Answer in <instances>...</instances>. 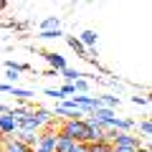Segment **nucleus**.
Instances as JSON below:
<instances>
[{
    "label": "nucleus",
    "mask_w": 152,
    "mask_h": 152,
    "mask_svg": "<svg viewBox=\"0 0 152 152\" xmlns=\"http://www.w3.org/2000/svg\"><path fill=\"white\" fill-rule=\"evenodd\" d=\"M0 152H33V150H31V147H26L23 142H18L15 137H5V142H3Z\"/></svg>",
    "instance_id": "3"
},
{
    "label": "nucleus",
    "mask_w": 152,
    "mask_h": 152,
    "mask_svg": "<svg viewBox=\"0 0 152 152\" xmlns=\"http://www.w3.org/2000/svg\"><path fill=\"white\" fill-rule=\"evenodd\" d=\"M137 152H150V147H140V150H137Z\"/></svg>",
    "instance_id": "24"
},
{
    "label": "nucleus",
    "mask_w": 152,
    "mask_h": 152,
    "mask_svg": "<svg viewBox=\"0 0 152 152\" xmlns=\"http://www.w3.org/2000/svg\"><path fill=\"white\" fill-rule=\"evenodd\" d=\"M61 36H64V31H61V28H53V31H41L36 38H43V41H51V38H61Z\"/></svg>",
    "instance_id": "11"
},
{
    "label": "nucleus",
    "mask_w": 152,
    "mask_h": 152,
    "mask_svg": "<svg viewBox=\"0 0 152 152\" xmlns=\"http://www.w3.org/2000/svg\"><path fill=\"white\" fill-rule=\"evenodd\" d=\"M71 152H89V145H74Z\"/></svg>",
    "instance_id": "21"
},
{
    "label": "nucleus",
    "mask_w": 152,
    "mask_h": 152,
    "mask_svg": "<svg viewBox=\"0 0 152 152\" xmlns=\"http://www.w3.org/2000/svg\"><path fill=\"white\" fill-rule=\"evenodd\" d=\"M61 76L66 79V84H74V81H79L84 74H79L76 69H64V71H61Z\"/></svg>",
    "instance_id": "10"
},
{
    "label": "nucleus",
    "mask_w": 152,
    "mask_h": 152,
    "mask_svg": "<svg viewBox=\"0 0 152 152\" xmlns=\"http://www.w3.org/2000/svg\"><path fill=\"white\" fill-rule=\"evenodd\" d=\"M99 104L107 109H114V107H119V96H112V94H104V96H96Z\"/></svg>",
    "instance_id": "9"
},
{
    "label": "nucleus",
    "mask_w": 152,
    "mask_h": 152,
    "mask_svg": "<svg viewBox=\"0 0 152 152\" xmlns=\"http://www.w3.org/2000/svg\"><path fill=\"white\" fill-rule=\"evenodd\" d=\"M0 28H15V20L13 18H0Z\"/></svg>",
    "instance_id": "17"
},
{
    "label": "nucleus",
    "mask_w": 152,
    "mask_h": 152,
    "mask_svg": "<svg viewBox=\"0 0 152 152\" xmlns=\"http://www.w3.org/2000/svg\"><path fill=\"white\" fill-rule=\"evenodd\" d=\"M10 89H13L10 84H0V91H3V94H10Z\"/></svg>",
    "instance_id": "22"
},
{
    "label": "nucleus",
    "mask_w": 152,
    "mask_h": 152,
    "mask_svg": "<svg viewBox=\"0 0 152 152\" xmlns=\"http://www.w3.org/2000/svg\"><path fill=\"white\" fill-rule=\"evenodd\" d=\"M140 132H142L145 140H150V134H152V122H150V119H142V122H140Z\"/></svg>",
    "instance_id": "13"
},
{
    "label": "nucleus",
    "mask_w": 152,
    "mask_h": 152,
    "mask_svg": "<svg viewBox=\"0 0 152 152\" xmlns=\"http://www.w3.org/2000/svg\"><path fill=\"white\" fill-rule=\"evenodd\" d=\"M66 43H69V48L74 51L76 56H81V58H86V48H84V46L79 43V38H76V36H66Z\"/></svg>",
    "instance_id": "6"
},
{
    "label": "nucleus",
    "mask_w": 152,
    "mask_h": 152,
    "mask_svg": "<svg viewBox=\"0 0 152 152\" xmlns=\"http://www.w3.org/2000/svg\"><path fill=\"white\" fill-rule=\"evenodd\" d=\"M10 94L18 99V102H28L31 96H36V94H33L31 89H18V86H13V89H10Z\"/></svg>",
    "instance_id": "8"
},
{
    "label": "nucleus",
    "mask_w": 152,
    "mask_h": 152,
    "mask_svg": "<svg viewBox=\"0 0 152 152\" xmlns=\"http://www.w3.org/2000/svg\"><path fill=\"white\" fill-rule=\"evenodd\" d=\"M3 142H5V137H3V134H0V147H3Z\"/></svg>",
    "instance_id": "25"
},
{
    "label": "nucleus",
    "mask_w": 152,
    "mask_h": 152,
    "mask_svg": "<svg viewBox=\"0 0 152 152\" xmlns=\"http://www.w3.org/2000/svg\"><path fill=\"white\" fill-rule=\"evenodd\" d=\"M46 96H53V99H64V96H61V94H58V89H46Z\"/></svg>",
    "instance_id": "19"
},
{
    "label": "nucleus",
    "mask_w": 152,
    "mask_h": 152,
    "mask_svg": "<svg viewBox=\"0 0 152 152\" xmlns=\"http://www.w3.org/2000/svg\"><path fill=\"white\" fill-rule=\"evenodd\" d=\"M76 38H79V43H81L84 48H94V46H96V38H99V36H96V31H81Z\"/></svg>",
    "instance_id": "5"
},
{
    "label": "nucleus",
    "mask_w": 152,
    "mask_h": 152,
    "mask_svg": "<svg viewBox=\"0 0 152 152\" xmlns=\"http://www.w3.org/2000/svg\"><path fill=\"white\" fill-rule=\"evenodd\" d=\"M8 112H10V109H8L5 104H0V114H8Z\"/></svg>",
    "instance_id": "23"
},
{
    "label": "nucleus",
    "mask_w": 152,
    "mask_h": 152,
    "mask_svg": "<svg viewBox=\"0 0 152 152\" xmlns=\"http://www.w3.org/2000/svg\"><path fill=\"white\" fill-rule=\"evenodd\" d=\"M41 56H43V58H46V61L51 64V69H53V71H58V74H61L64 69H69V64H66V58H64V56L58 53V51H43Z\"/></svg>",
    "instance_id": "1"
},
{
    "label": "nucleus",
    "mask_w": 152,
    "mask_h": 152,
    "mask_svg": "<svg viewBox=\"0 0 152 152\" xmlns=\"http://www.w3.org/2000/svg\"><path fill=\"white\" fill-rule=\"evenodd\" d=\"M89 152H114V150L109 142H94V145H89Z\"/></svg>",
    "instance_id": "12"
},
{
    "label": "nucleus",
    "mask_w": 152,
    "mask_h": 152,
    "mask_svg": "<svg viewBox=\"0 0 152 152\" xmlns=\"http://www.w3.org/2000/svg\"><path fill=\"white\" fill-rule=\"evenodd\" d=\"M41 31H53V28H61V18L58 15H48L46 20H41Z\"/></svg>",
    "instance_id": "7"
},
{
    "label": "nucleus",
    "mask_w": 152,
    "mask_h": 152,
    "mask_svg": "<svg viewBox=\"0 0 152 152\" xmlns=\"http://www.w3.org/2000/svg\"><path fill=\"white\" fill-rule=\"evenodd\" d=\"M132 104H150V96H132Z\"/></svg>",
    "instance_id": "20"
},
{
    "label": "nucleus",
    "mask_w": 152,
    "mask_h": 152,
    "mask_svg": "<svg viewBox=\"0 0 152 152\" xmlns=\"http://www.w3.org/2000/svg\"><path fill=\"white\" fill-rule=\"evenodd\" d=\"M5 79H8V84L13 86V84H15L18 79H20V74H18V71H10V69H5Z\"/></svg>",
    "instance_id": "16"
},
{
    "label": "nucleus",
    "mask_w": 152,
    "mask_h": 152,
    "mask_svg": "<svg viewBox=\"0 0 152 152\" xmlns=\"http://www.w3.org/2000/svg\"><path fill=\"white\" fill-rule=\"evenodd\" d=\"M86 91H89L86 79H79V81H74V94H86Z\"/></svg>",
    "instance_id": "14"
},
{
    "label": "nucleus",
    "mask_w": 152,
    "mask_h": 152,
    "mask_svg": "<svg viewBox=\"0 0 152 152\" xmlns=\"http://www.w3.org/2000/svg\"><path fill=\"white\" fill-rule=\"evenodd\" d=\"M58 94H61V96H74V84H64V86H61L58 89Z\"/></svg>",
    "instance_id": "15"
},
{
    "label": "nucleus",
    "mask_w": 152,
    "mask_h": 152,
    "mask_svg": "<svg viewBox=\"0 0 152 152\" xmlns=\"http://www.w3.org/2000/svg\"><path fill=\"white\" fill-rule=\"evenodd\" d=\"M15 132H18V122L10 117V112L0 114V134H3V137H13Z\"/></svg>",
    "instance_id": "2"
},
{
    "label": "nucleus",
    "mask_w": 152,
    "mask_h": 152,
    "mask_svg": "<svg viewBox=\"0 0 152 152\" xmlns=\"http://www.w3.org/2000/svg\"><path fill=\"white\" fill-rule=\"evenodd\" d=\"M89 117H94V119L99 122V124H107L109 119H114V117H117V114H114V109H107V107H99V109H94L91 114H89Z\"/></svg>",
    "instance_id": "4"
},
{
    "label": "nucleus",
    "mask_w": 152,
    "mask_h": 152,
    "mask_svg": "<svg viewBox=\"0 0 152 152\" xmlns=\"http://www.w3.org/2000/svg\"><path fill=\"white\" fill-rule=\"evenodd\" d=\"M28 28H31V23H28V20H20V23L15 20V28H13V31H28Z\"/></svg>",
    "instance_id": "18"
}]
</instances>
